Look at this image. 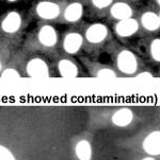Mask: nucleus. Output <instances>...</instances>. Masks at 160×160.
I'll list each match as a JSON object with an SVG mask.
<instances>
[{"label":"nucleus","mask_w":160,"mask_h":160,"mask_svg":"<svg viewBox=\"0 0 160 160\" xmlns=\"http://www.w3.org/2000/svg\"><path fill=\"white\" fill-rule=\"evenodd\" d=\"M115 64L118 69L127 75L135 74L139 69V59L129 49H121L116 53Z\"/></svg>","instance_id":"1"},{"label":"nucleus","mask_w":160,"mask_h":160,"mask_svg":"<svg viewBox=\"0 0 160 160\" xmlns=\"http://www.w3.org/2000/svg\"><path fill=\"white\" fill-rule=\"evenodd\" d=\"M109 36V30L106 24L102 22H95L86 27L85 30L83 42L85 40L91 46H99L107 40Z\"/></svg>","instance_id":"2"},{"label":"nucleus","mask_w":160,"mask_h":160,"mask_svg":"<svg viewBox=\"0 0 160 160\" xmlns=\"http://www.w3.org/2000/svg\"><path fill=\"white\" fill-rule=\"evenodd\" d=\"M35 15L43 20H55L62 14L61 4L53 0H41L34 9Z\"/></svg>","instance_id":"3"},{"label":"nucleus","mask_w":160,"mask_h":160,"mask_svg":"<svg viewBox=\"0 0 160 160\" xmlns=\"http://www.w3.org/2000/svg\"><path fill=\"white\" fill-rule=\"evenodd\" d=\"M59 36L57 30L51 24H43L37 30L36 42L41 47L45 49H52L58 44Z\"/></svg>","instance_id":"4"},{"label":"nucleus","mask_w":160,"mask_h":160,"mask_svg":"<svg viewBox=\"0 0 160 160\" xmlns=\"http://www.w3.org/2000/svg\"><path fill=\"white\" fill-rule=\"evenodd\" d=\"M21 24H23L21 15L16 11H11V12L7 13L1 19L0 30L4 34L14 35L19 32V30L21 29Z\"/></svg>","instance_id":"5"},{"label":"nucleus","mask_w":160,"mask_h":160,"mask_svg":"<svg viewBox=\"0 0 160 160\" xmlns=\"http://www.w3.org/2000/svg\"><path fill=\"white\" fill-rule=\"evenodd\" d=\"M26 72L32 78H47L49 77V67L41 58H32L26 64Z\"/></svg>","instance_id":"6"},{"label":"nucleus","mask_w":160,"mask_h":160,"mask_svg":"<svg viewBox=\"0 0 160 160\" xmlns=\"http://www.w3.org/2000/svg\"><path fill=\"white\" fill-rule=\"evenodd\" d=\"M140 29L139 22L135 18H127V19L116 21L114 26V32L121 38H129L138 33Z\"/></svg>","instance_id":"7"},{"label":"nucleus","mask_w":160,"mask_h":160,"mask_svg":"<svg viewBox=\"0 0 160 160\" xmlns=\"http://www.w3.org/2000/svg\"><path fill=\"white\" fill-rule=\"evenodd\" d=\"M83 46V37L79 32H69L64 35L62 40V48L64 52L73 55L79 52L81 47Z\"/></svg>","instance_id":"8"},{"label":"nucleus","mask_w":160,"mask_h":160,"mask_svg":"<svg viewBox=\"0 0 160 160\" xmlns=\"http://www.w3.org/2000/svg\"><path fill=\"white\" fill-rule=\"evenodd\" d=\"M110 16L116 21L131 18L134 15V9L131 5L124 1H116L110 7Z\"/></svg>","instance_id":"9"},{"label":"nucleus","mask_w":160,"mask_h":160,"mask_svg":"<svg viewBox=\"0 0 160 160\" xmlns=\"http://www.w3.org/2000/svg\"><path fill=\"white\" fill-rule=\"evenodd\" d=\"M139 26L147 32H156L160 28V17L155 11H145L140 16Z\"/></svg>","instance_id":"10"},{"label":"nucleus","mask_w":160,"mask_h":160,"mask_svg":"<svg viewBox=\"0 0 160 160\" xmlns=\"http://www.w3.org/2000/svg\"><path fill=\"white\" fill-rule=\"evenodd\" d=\"M63 19L69 23H75L81 19L83 15V5L79 1L70 2L62 11Z\"/></svg>","instance_id":"11"},{"label":"nucleus","mask_w":160,"mask_h":160,"mask_svg":"<svg viewBox=\"0 0 160 160\" xmlns=\"http://www.w3.org/2000/svg\"><path fill=\"white\" fill-rule=\"evenodd\" d=\"M143 150L151 156H158L160 154V132L154 131L148 134L143 140Z\"/></svg>","instance_id":"12"},{"label":"nucleus","mask_w":160,"mask_h":160,"mask_svg":"<svg viewBox=\"0 0 160 160\" xmlns=\"http://www.w3.org/2000/svg\"><path fill=\"white\" fill-rule=\"evenodd\" d=\"M58 70L61 77L65 78H75L78 77L79 73L77 65L72 59L66 58H61L58 62Z\"/></svg>","instance_id":"13"},{"label":"nucleus","mask_w":160,"mask_h":160,"mask_svg":"<svg viewBox=\"0 0 160 160\" xmlns=\"http://www.w3.org/2000/svg\"><path fill=\"white\" fill-rule=\"evenodd\" d=\"M134 119V112L129 108H121L116 110L112 116V123L119 127L128 126Z\"/></svg>","instance_id":"14"},{"label":"nucleus","mask_w":160,"mask_h":160,"mask_svg":"<svg viewBox=\"0 0 160 160\" xmlns=\"http://www.w3.org/2000/svg\"><path fill=\"white\" fill-rule=\"evenodd\" d=\"M76 156L79 160H91L92 145L88 140H80L75 148Z\"/></svg>","instance_id":"15"},{"label":"nucleus","mask_w":160,"mask_h":160,"mask_svg":"<svg viewBox=\"0 0 160 160\" xmlns=\"http://www.w3.org/2000/svg\"><path fill=\"white\" fill-rule=\"evenodd\" d=\"M95 75L100 80L111 81L116 78V72L109 67H100V68L95 69Z\"/></svg>","instance_id":"16"},{"label":"nucleus","mask_w":160,"mask_h":160,"mask_svg":"<svg viewBox=\"0 0 160 160\" xmlns=\"http://www.w3.org/2000/svg\"><path fill=\"white\" fill-rule=\"evenodd\" d=\"M150 54L151 58L157 63L160 62V39L155 38L150 44Z\"/></svg>","instance_id":"17"},{"label":"nucleus","mask_w":160,"mask_h":160,"mask_svg":"<svg viewBox=\"0 0 160 160\" xmlns=\"http://www.w3.org/2000/svg\"><path fill=\"white\" fill-rule=\"evenodd\" d=\"M0 78H3V80L8 81H13V80H17L20 78V73L17 71L15 68H5L0 73Z\"/></svg>","instance_id":"18"},{"label":"nucleus","mask_w":160,"mask_h":160,"mask_svg":"<svg viewBox=\"0 0 160 160\" xmlns=\"http://www.w3.org/2000/svg\"><path fill=\"white\" fill-rule=\"evenodd\" d=\"M113 3V0H91V4L95 8L96 10L102 11L105 9L111 7Z\"/></svg>","instance_id":"19"},{"label":"nucleus","mask_w":160,"mask_h":160,"mask_svg":"<svg viewBox=\"0 0 160 160\" xmlns=\"http://www.w3.org/2000/svg\"><path fill=\"white\" fill-rule=\"evenodd\" d=\"M0 160H16V159L9 148H7L3 145H0Z\"/></svg>","instance_id":"20"},{"label":"nucleus","mask_w":160,"mask_h":160,"mask_svg":"<svg viewBox=\"0 0 160 160\" xmlns=\"http://www.w3.org/2000/svg\"><path fill=\"white\" fill-rule=\"evenodd\" d=\"M138 80H141V81H147V80H151V78H153V74H152L151 72L148 71H143V72H140L137 74Z\"/></svg>","instance_id":"21"},{"label":"nucleus","mask_w":160,"mask_h":160,"mask_svg":"<svg viewBox=\"0 0 160 160\" xmlns=\"http://www.w3.org/2000/svg\"><path fill=\"white\" fill-rule=\"evenodd\" d=\"M142 160H155V159L152 158V157H146V158H143Z\"/></svg>","instance_id":"22"},{"label":"nucleus","mask_w":160,"mask_h":160,"mask_svg":"<svg viewBox=\"0 0 160 160\" xmlns=\"http://www.w3.org/2000/svg\"><path fill=\"white\" fill-rule=\"evenodd\" d=\"M1 71H2V62L0 61V73H1Z\"/></svg>","instance_id":"23"},{"label":"nucleus","mask_w":160,"mask_h":160,"mask_svg":"<svg viewBox=\"0 0 160 160\" xmlns=\"http://www.w3.org/2000/svg\"><path fill=\"white\" fill-rule=\"evenodd\" d=\"M7 1H9V2H15V1H17V0H7Z\"/></svg>","instance_id":"24"}]
</instances>
